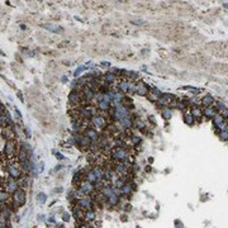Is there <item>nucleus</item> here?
Segmentation results:
<instances>
[{
    "mask_svg": "<svg viewBox=\"0 0 228 228\" xmlns=\"http://www.w3.org/2000/svg\"><path fill=\"white\" fill-rule=\"evenodd\" d=\"M219 136H221V140L224 141V142L228 140V133L227 132H219Z\"/></svg>",
    "mask_w": 228,
    "mask_h": 228,
    "instance_id": "35",
    "label": "nucleus"
},
{
    "mask_svg": "<svg viewBox=\"0 0 228 228\" xmlns=\"http://www.w3.org/2000/svg\"><path fill=\"white\" fill-rule=\"evenodd\" d=\"M3 188H5V191L7 193H14L17 189H18V182H17V180H14V179H7V180H4V184H3Z\"/></svg>",
    "mask_w": 228,
    "mask_h": 228,
    "instance_id": "8",
    "label": "nucleus"
},
{
    "mask_svg": "<svg viewBox=\"0 0 228 228\" xmlns=\"http://www.w3.org/2000/svg\"><path fill=\"white\" fill-rule=\"evenodd\" d=\"M93 171H94V174H95V176H97L98 181H102V180H104V170H103L102 167H99V166H95V167L93 169Z\"/></svg>",
    "mask_w": 228,
    "mask_h": 228,
    "instance_id": "23",
    "label": "nucleus"
},
{
    "mask_svg": "<svg viewBox=\"0 0 228 228\" xmlns=\"http://www.w3.org/2000/svg\"><path fill=\"white\" fill-rule=\"evenodd\" d=\"M82 134L85 136V137H87V138L91 141V143H94V142H98V140H99V133L94 129V128H91V127H87V128H85L84 129V132H82Z\"/></svg>",
    "mask_w": 228,
    "mask_h": 228,
    "instance_id": "6",
    "label": "nucleus"
},
{
    "mask_svg": "<svg viewBox=\"0 0 228 228\" xmlns=\"http://www.w3.org/2000/svg\"><path fill=\"white\" fill-rule=\"evenodd\" d=\"M12 116L5 110L2 116H0V127L2 128H5V127H9L12 124Z\"/></svg>",
    "mask_w": 228,
    "mask_h": 228,
    "instance_id": "11",
    "label": "nucleus"
},
{
    "mask_svg": "<svg viewBox=\"0 0 228 228\" xmlns=\"http://www.w3.org/2000/svg\"><path fill=\"white\" fill-rule=\"evenodd\" d=\"M214 102H216V100H214V97H212V95L208 94V95H205V97L201 98V102H200V103H201V105L205 108V107H212V105L214 104Z\"/></svg>",
    "mask_w": 228,
    "mask_h": 228,
    "instance_id": "16",
    "label": "nucleus"
},
{
    "mask_svg": "<svg viewBox=\"0 0 228 228\" xmlns=\"http://www.w3.org/2000/svg\"><path fill=\"white\" fill-rule=\"evenodd\" d=\"M91 124L97 128H100V129H105L107 126H108V122L105 119V117L100 116V114H95V116L91 117Z\"/></svg>",
    "mask_w": 228,
    "mask_h": 228,
    "instance_id": "2",
    "label": "nucleus"
},
{
    "mask_svg": "<svg viewBox=\"0 0 228 228\" xmlns=\"http://www.w3.org/2000/svg\"><path fill=\"white\" fill-rule=\"evenodd\" d=\"M77 145L80 146V150H86L87 147H90L91 141L87 138V137H85V136L82 134V136H81V140H80V142H79Z\"/></svg>",
    "mask_w": 228,
    "mask_h": 228,
    "instance_id": "19",
    "label": "nucleus"
},
{
    "mask_svg": "<svg viewBox=\"0 0 228 228\" xmlns=\"http://www.w3.org/2000/svg\"><path fill=\"white\" fill-rule=\"evenodd\" d=\"M42 27H43L44 29H47V31L52 32V33H61V32H62V28H60V27H57V26H53V24H42Z\"/></svg>",
    "mask_w": 228,
    "mask_h": 228,
    "instance_id": "22",
    "label": "nucleus"
},
{
    "mask_svg": "<svg viewBox=\"0 0 228 228\" xmlns=\"http://www.w3.org/2000/svg\"><path fill=\"white\" fill-rule=\"evenodd\" d=\"M100 65H102L103 67H109V66H110V63H109V62H107V61H102V62H100Z\"/></svg>",
    "mask_w": 228,
    "mask_h": 228,
    "instance_id": "38",
    "label": "nucleus"
},
{
    "mask_svg": "<svg viewBox=\"0 0 228 228\" xmlns=\"http://www.w3.org/2000/svg\"><path fill=\"white\" fill-rule=\"evenodd\" d=\"M213 108L216 109V112H221L223 109H227V105H226V103H222L221 100H218V102H214V107Z\"/></svg>",
    "mask_w": 228,
    "mask_h": 228,
    "instance_id": "28",
    "label": "nucleus"
},
{
    "mask_svg": "<svg viewBox=\"0 0 228 228\" xmlns=\"http://www.w3.org/2000/svg\"><path fill=\"white\" fill-rule=\"evenodd\" d=\"M136 82L133 81H129V86H128V93L129 94H136Z\"/></svg>",
    "mask_w": 228,
    "mask_h": 228,
    "instance_id": "32",
    "label": "nucleus"
},
{
    "mask_svg": "<svg viewBox=\"0 0 228 228\" xmlns=\"http://www.w3.org/2000/svg\"><path fill=\"white\" fill-rule=\"evenodd\" d=\"M116 80H117V77L114 76L112 72H107V74H104V75L102 76V81H103L104 84H108V85H112Z\"/></svg>",
    "mask_w": 228,
    "mask_h": 228,
    "instance_id": "18",
    "label": "nucleus"
},
{
    "mask_svg": "<svg viewBox=\"0 0 228 228\" xmlns=\"http://www.w3.org/2000/svg\"><path fill=\"white\" fill-rule=\"evenodd\" d=\"M86 68H87V66H80V67H77L76 71H75V77H79V75H80L81 72H84Z\"/></svg>",
    "mask_w": 228,
    "mask_h": 228,
    "instance_id": "33",
    "label": "nucleus"
},
{
    "mask_svg": "<svg viewBox=\"0 0 228 228\" xmlns=\"http://www.w3.org/2000/svg\"><path fill=\"white\" fill-rule=\"evenodd\" d=\"M147 97H148V100H150V102H157V100H158V98H157L156 95L151 94V93H150V94H148Z\"/></svg>",
    "mask_w": 228,
    "mask_h": 228,
    "instance_id": "37",
    "label": "nucleus"
},
{
    "mask_svg": "<svg viewBox=\"0 0 228 228\" xmlns=\"http://www.w3.org/2000/svg\"><path fill=\"white\" fill-rule=\"evenodd\" d=\"M129 138H131V145L132 146H138L142 141V138L138 136H129Z\"/></svg>",
    "mask_w": 228,
    "mask_h": 228,
    "instance_id": "29",
    "label": "nucleus"
},
{
    "mask_svg": "<svg viewBox=\"0 0 228 228\" xmlns=\"http://www.w3.org/2000/svg\"><path fill=\"white\" fill-rule=\"evenodd\" d=\"M131 23H132V24H134V26H142V24H145V20H142V19H133V20H131Z\"/></svg>",
    "mask_w": 228,
    "mask_h": 228,
    "instance_id": "34",
    "label": "nucleus"
},
{
    "mask_svg": "<svg viewBox=\"0 0 228 228\" xmlns=\"http://www.w3.org/2000/svg\"><path fill=\"white\" fill-rule=\"evenodd\" d=\"M136 94L140 97H147L150 94V86L145 82H140L136 85Z\"/></svg>",
    "mask_w": 228,
    "mask_h": 228,
    "instance_id": "9",
    "label": "nucleus"
},
{
    "mask_svg": "<svg viewBox=\"0 0 228 228\" xmlns=\"http://www.w3.org/2000/svg\"><path fill=\"white\" fill-rule=\"evenodd\" d=\"M161 116H162L165 119H170V118L172 117V112H171L170 108H164V109L161 110Z\"/></svg>",
    "mask_w": 228,
    "mask_h": 228,
    "instance_id": "27",
    "label": "nucleus"
},
{
    "mask_svg": "<svg viewBox=\"0 0 228 228\" xmlns=\"http://www.w3.org/2000/svg\"><path fill=\"white\" fill-rule=\"evenodd\" d=\"M190 114L193 116V118L195 119H198V122H200V119H201V117H203V113H201V108L200 107H198V105H194L193 107V109H191V112H190Z\"/></svg>",
    "mask_w": 228,
    "mask_h": 228,
    "instance_id": "17",
    "label": "nucleus"
},
{
    "mask_svg": "<svg viewBox=\"0 0 228 228\" xmlns=\"http://www.w3.org/2000/svg\"><path fill=\"white\" fill-rule=\"evenodd\" d=\"M133 126H134L137 129H143V128H145V123L142 122L141 118H137V119L133 122Z\"/></svg>",
    "mask_w": 228,
    "mask_h": 228,
    "instance_id": "31",
    "label": "nucleus"
},
{
    "mask_svg": "<svg viewBox=\"0 0 228 228\" xmlns=\"http://www.w3.org/2000/svg\"><path fill=\"white\" fill-rule=\"evenodd\" d=\"M4 112H5V109H4V105H3L2 103H0V116H2V114H3Z\"/></svg>",
    "mask_w": 228,
    "mask_h": 228,
    "instance_id": "39",
    "label": "nucleus"
},
{
    "mask_svg": "<svg viewBox=\"0 0 228 228\" xmlns=\"http://www.w3.org/2000/svg\"><path fill=\"white\" fill-rule=\"evenodd\" d=\"M79 190H80L84 195H87V194H90V193H93L94 185L90 184V182H87L86 180H82L80 184H79Z\"/></svg>",
    "mask_w": 228,
    "mask_h": 228,
    "instance_id": "10",
    "label": "nucleus"
},
{
    "mask_svg": "<svg viewBox=\"0 0 228 228\" xmlns=\"http://www.w3.org/2000/svg\"><path fill=\"white\" fill-rule=\"evenodd\" d=\"M56 156H57V158H58V160H63V158H65V157H63L61 153H56Z\"/></svg>",
    "mask_w": 228,
    "mask_h": 228,
    "instance_id": "40",
    "label": "nucleus"
},
{
    "mask_svg": "<svg viewBox=\"0 0 228 228\" xmlns=\"http://www.w3.org/2000/svg\"><path fill=\"white\" fill-rule=\"evenodd\" d=\"M15 152H17V145H15V142L13 140L7 141L5 142V147H4V153L7 155V157L12 158L15 155Z\"/></svg>",
    "mask_w": 228,
    "mask_h": 228,
    "instance_id": "7",
    "label": "nucleus"
},
{
    "mask_svg": "<svg viewBox=\"0 0 228 228\" xmlns=\"http://www.w3.org/2000/svg\"><path fill=\"white\" fill-rule=\"evenodd\" d=\"M7 170H8L9 175H10V177L14 179V180L19 179L20 175H22V167H20V165H18V164H10V165L8 166Z\"/></svg>",
    "mask_w": 228,
    "mask_h": 228,
    "instance_id": "5",
    "label": "nucleus"
},
{
    "mask_svg": "<svg viewBox=\"0 0 228 228\" xmlns=\"http://www.w3.org/2000/svg\"><path fill=\"white\" fill-rule=\"evenodd\" d=\"M110 157L118 162H127L129 158V152L126 150V147H116L112 148Z\"/></svg>",
    "mask_w": 228,
    "mask_h": 228,
    "instance_id": "1",
    "label": "nucleus"
},
{
    "mask_svg": "<svg viewBox=\"0 0 228 228\" xmlns=\"http://www.w3.org/2000/svg\"><path fill=\"white\" fill-rule=\"evenodd\" d=\"M39 201H42V203L44 201V195L43 194H39Z\"/></svg>",
    "mask_w": 228,
    "mask_h": 228,
    "instance_id": "41",
    "label": "nucleus"
},
{
    "mask_svg": "<svg viewBox=\"0 0 228 228\" xmlns=\"http://www.w3.org/2000/svg\"><path fill=\"white\" fill-rule=\"evenodd\" d=\"M3 137H4V138H7L8 141L13 140V138H14V132H13V129H12L10 127L3 128Z\"/></svg>",
    "mask_w": 228,
    "mask_h": 228,
    "instance_id": "21",
    "label": "nucleus"
},
{
    "mask_svg": "<svg viewBox=\"0 0 228 228\" xmlns=\"http://www.w3.org/2000/svg\"><path fill=\"white\" fill-rule=\"evenodd\" d=\"M132 190H133V186H132V182H124V185L121 188V195H126V196H129L132 194Z\"/></svg>",
    "mask_w": 228,
    "mask_h": 228,
    "instance_id": "15",
    "label": "nucleus"
},
{
    "mask_svg": "<svg viewBox=\"0 0 228 228\" xmlns=\"http://www.w3.org/2000/svg\"><path fill=\"white\" fill-rule=\"evenodd\" d=\"M82 219H85L86 222H91L95 219V213L91 212V211H85L84 214H82Z\"/></svg>",
    "mask_w": 228,
    "mask_h": 228,
    "instance_id": "25",
    "label": "nucleus"
},
{
    "mask_svg": "<svg viewBox=\"0 0 228 228\" xmlns=\"http://www.w3.org/2000/svg\"><path fill=\"white\" fill-rule=\"evenodd\" d=\"M128 86H129V81L126 80V79H122L117 84V90L121 91V93H123V94H126V93H128Z\"/></svg>",
    "mask_w": 228,
    "mask_h": 228,
    "instance_id": "13",
    "label": "nucleus"
},
{
    "mask_svg": "<svg viewBox=\"0 0 228 228\" xmlns=\"http://www.w3.org/2000/svg\"><path fill=\"white\" fill-rule=\"evenodd\" d=\"M77 207L84 212L85 211H91V208H93V200H91L90 196H82L81 199H79Z\"/></svg>",
    "mask_w": 228,
    "mask_h": 228,
    "instance_id": "4",
    "label": "nucleus"
},
{
    "mask_svg": "<svg viewBox=\"0 0 228 228\" xmlns=\"http://www.w3.org/2000/svg\"><path fill=\"white\" fill-rule=\"evenodd\" d=\"M81 91H82V98L85 102H91L95 98V93L91 89H89L87 86H84Z\"/></svg>",
    "mask_w": 228,
    "mask_h": 228,
    "instance_id": "12",
    "label": "nucleus"
},
{
    "mask_svg": "<svg viewBox=\"0 0 228 228\" xmlns=\"http://www.w3.org/2000/svg\"><path fill=\"white\" fill-rule=\"evenodd\" d=\"M13 201L15 205H23L26 203V191L23 189H17L13 193Z\"/></svg>",
    "mask_w": 228,
    "mask_h": 228,
    "instance_id": "3",
    "label": "nucleus"
},
{
    "mask_svg": "<svg viewBox=\"0 0 228 228\" xmlns=\"http://www.w3.org/2000/svg\"><path fill=\"white\" fill-rule=\"evenodd\" d=\"M201 113H203V116L207 117V118H213L216 114H217V112H216V109L213 108V105H212V107L201 108Z\"/></svg>",
    "mask_w": 228,
    "mask_h": 228,
    "instance_id": "14",
    "label": "nucleus"
},
{
    "mask_svg": "<svg viewBox=\"0 0 228 228\" xmlns=\"http://www.w3.org/2000/svg\"><path fill=\"white\" fill-rule=\"evenodd\" d=\"M76 228H80V227H76Z\"/></svg>",
    "mask_w": 228,
    "mask_h": 228,
    "instance_id": "43",
    "label": "nucleus"
},
{
    "mask_svg": "<svg viewBox=\"0 0 228 228\" xmlns=\"http://www.w3.org/2000/svg\"><path fill=\"white\" fill-rule=\"evenodd\" d=\"M184 122H185L188 126H193L195 121H194V118H193V116H191L190 113H186L185 116H184Z\"/></svg>",
    "mask_w": 228,
    "mask_h": 228,
    "instance_id": "30",
    "label": "nucleus"
},
{
    "mask_svg": "<svg viewBox=\"0 0 228 228\" xmlns=\"http://www.w3.org/2000/svg\"><path fill=\"white\" fill-rule=\"evenodd\" d=\"M17 94H18V98H19L20 100H23V94L20 93V91H18V93H17Z\"/></svg>",
    "mask_w": 228,
    "mask_h": 228,
    "instance_id": "42",
    "label": "nucleus"
},
{
    "mask_svg": "<svg viewBox=\"0 0 228 228\" xmlns=\"http://www.w3.org/2000/svg\"><path fill=\"white\" fill-rule=\"evenodd\" d=\"M176 108H179V109H185L186 108V104L182 103V102H177L176 103Z\"/></svg>",
    "mask_w": 228,
    "mask_h": 228,
    "instance_id": "36",
    "label": "nucleus"
},
{
    "mask_svg": "<svg viewBox=\"0 0 228 228\" xmlns=\"http://www.w3.org/2000/svg\"><path fill=\"white\" fill-rule=\"evenodd\" d=\"M97 109L102 110V112H108L110 109V104L107 102H98L97 103Z\"/></svg>",
    "mask_w": 228,
    "mask_h": 228,
    "instance_id": "24",
    "label": "nucleus"
},
{
    "mask_svg": "<svg viewBox=\"0 0 228 228\" xmlns=\"http://www.w3.org/2000/svg\"><path fill=\"white\" fill-rule=\"evenodd\" d=\"M212 119H213V124L216 126V128H218V127H219L223 122H226V121H227V119H224L222 116H219V114H216V116H214Z\"/></svg>",
    "mask_w": 228,
    "mask_h": 228,
    "instance_id": "26",
    "label": "nucleus"
},
{
    "mask_svg": "<svg viewBox=\"0 0 228 228\" xmlns=\"http://www.w3.org/2000/svg\"><path fill=\"white\" fill-rule=\"evenodd\" d=\"M107 200H108V203L112 205V207H114V205H117L118 203H119V195H117L116 193H112L108 198H107Z\"/></svg>",
    "mask_w": 228,
    "mask_h": 228,
    "instance_id": "20",
    "label": "nucleus"
}]
</instances>
